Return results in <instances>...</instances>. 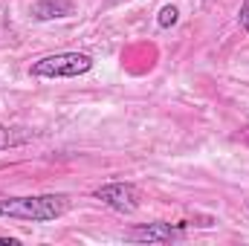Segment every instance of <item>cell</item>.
Segmentation results:
<instances>
[{
  "label": "cell",
  "instance_id": "obj_1",
  "mask_svg": "<svg viewBox=\"0 0 249 246\" xmlns=\"http://www.w3.org/2000/svg\"><path fill=\"white\" fill-rule=\"evenodd\" d=\"M70 211L67 194H32V197H6L0 200V217L12 220H32V223H50Z\"/></svg>",
  "mask_w": 249,
  "mask_h": 246
},
{
  "label": "cell",
  "instance_id": "obj_2",
  "mask_svg": "<svg viewBox=\"0 0 249 246\" xmlns=\"http://www.w3.org/2000/svg\"><path fill=\"white\" fill-rule=\"evenodd\" d=\"M93 70V58L87 53H55L29 67V75L35 78H78Z\"/></svg>",
  "mask_w": 249,
  "mask_h": 246
},
{
  "label": "cell",
  "instance_id": "obj_3",
  "mask_svg": "<svg viewBox=\"0 0 249 246\" xmlns=\"http://www.w3.org/2000/svg\"><path fill=\"white\" fill-rule=\"evenodd\" d=\"M93 197L102 200L105 206H110L113 211H122V214L136 211L139 209V200H142L139 188L133 183H107V185H102V188H96Z\"/></svg>",
  "mask_w": 249,
  "mask_h": 246
},
{
  "label": "cell",
  "instance_id": "obj_4",
  "mask_svg": "<svg viewBox=\"0 0 249 246\" xmlns=\"http://www.w3.org/2000/svg\"><path fill=\"white\" fill-rule=\"evenodd\" d=\"M188 226V220L180 223H145L136 226L130 232H124V241H139V244H171L183 235V229Z\"/></svg>",
  "mask_w": 249,
  "mask_h": 246
},
{
  "label": "cell",
  "instance_id": "obj_5",
  "mask_svg": "<svg viewBox=\"0 0 249 246\" xmlns=\"http://www.w3.org/2000/svg\"><path fill=\"white\" fill-rule=\"evenodd\" d=\"M29 15L35 20H58V18L72 15V3L70 0H38V3H32Z\"/></svg>",
  "mask_w": 249,
  "mask_h": 246
},
{
  "label": "cell",
  "instance_id": "obj_6",
  "mask_svg": "<svg viewBox=\"0 0 249 246\" xmlns=\"http://www.w3.org/2000/svg\"><path fill=\"white\" fill-rule=\"evenodd\" d=\"M177 20H180V9H177V6H162V9H160V18H157V23H160L162 29H171Z\"/></svg>",
  "mask_w": 249,
  "mask_h": 246
},
{
  "label": "cell",
  "instance_id": "obj_7",
  "mask_svg": "<svg viewBox=\"0 0 249 246\" xmlns=\"http://www.w3.org/2000/svg\"><path fill=\"white\" fill-rule=\"evenodd\" d=\"M238 26L249 32V0H244V6H241V12H238Z\"/></svg>",
  "mask_w": 249,
  "mask_h": 246
},
{
  "label": "cell",
  "instance_id": "obj_8",
  "mask_svg": "<svg viewBox=\"0 0 249 246\" xmlns=\"http://www.w3.org/2000/svg\"><path fill=\"white\" fill-rule=\"evenodd\" d=\"M12 145H15V136H12V130L0 124V151H6V148H12Z\"/></svg>",
  "mask_w": 249,
  "mask_h": 246
},
{
  "label": "cell",
  "instance_id": "obj_9",
  "mask_svg": "<svg viewBox=\"0 0 249 246\" xmlns=\"http://www.w3.org/2000/svg\"><path fill=\"white\" fill-rule=\"evenodd\" d=\"M0 244H6V246H18V238H6V235H0Z\"/></svg>",
  "mask_w": 249,
  "mask_h": 246
},
{
  "label": "cell",
  "instance_id": "obj_10",
  "mask_svg": "<svg viewBox=\"0 0 249 246\" xmlns=\"http://www.w3.org/2000/svg\"><path fill=\"white\" fill-rule=\"evenodd\" d=\"M238 139H241V142H247V145H249V124L244 127V130H241V133H238Z\"/></svg>",
  "mask_w": 249,
  "mask_h": 246
}]
</instances>
